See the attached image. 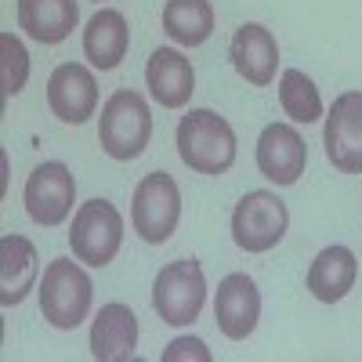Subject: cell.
<instances>
[{
  "label": "cell",
  "instance_id": "1",
  "mask_svg": "<svg viewBox=\"0 0 362 362\" xmlns=\"http://www.w3.org/2000/svg\"><path fill=\"white\" fill-rule=\"evenodd\" d=\"M181 163L196 174H225L235 163V131L214 109H189L177 124Z\"/></svg>",
  "mask_w": 362,
  "mask_h": 362
},
{
  "label": "cell",
  "instance_id": "2",
  "mask_svg": "<svg viewBox=\"0 0 362 362\" xmlns=\"http://www.w3.org/2000/svg\"><path fill=\"white\" fill-rule=\"evenodd\" d=\"M148 138H153V112H148V102L138 90H116V95L102 105V116H98L102 148L112 160L127 163V160H138L145 153Z\"/></svg>",
  "mask_w": 362,
  "mask_h": 362
},
{
  "label": "cell",
  "instance_id": "3",
  "mask_svg": "<svg viewBox=\"0 0 362 362\" xmlns=\"http://www.w3.org/2000/svg\"><path fill=\"white\" fill-rule=\"evenodd\" d=\"M95 300V286H90L87 272L73 264L69 257H58L44 268L40 279V312L54 329H76Z\"/></svg>",
  "mask_w": 362,
  "mask_h": 362
},
{
  "label": "cell",
  "instance_id": "4",
  "mask_svg": "<svg viewBox=\"0 0 362 362\" xmlns=\"http://www.w3.org/2000/svg\"><path fill=\"white\" fill-rule=\"evenodd\" d=\"M206 300V279L196 257L170 261L160 268V276L153 283V308L163 322L170 326H189L199 319Z\"/></svg>",
  "mask_w": 362,
  "mask_h": 362
},
{
  "label": "cell",
  "instance_id": "5",
  "mask_svg": "<svg viewBox=\"0 0 362 362\" xmlns=\"http://www.w3.org/2000/svg\"><path fill=\"white\" fill-rule=\"evenodd\" d=\"M119 243H124V218L109 199H90L73 214L69 247L76 261L90 268H105L116 257Z\"/></svg>",
  "mask_w": 362,
  "mask_h": 362
},
{
  "label": "cell",
  "instance_id": "6",
  "mask_svg": "<svg viewBox=\"0 0 362 362\" xmlns=\"http://www.w3.org/2000/svg\"><path fill=\"white\" fill-rule=\"evenodd\" d=\"M286 225H290L286 203L268 189L247 192L232 210V239L247 254H264L272 247H279V239L286 235Z\"/></svg>",
  "mask_w": 362,
  "mask_h": 362
},
{
  "label": "cell",
  "instance_id": "7",
  "mask_svg": "<svg viewBox=\"0 0 362 362\" xmlns=\"http://www.w3.org/2000/svg\"><path fill=\"white\" fill-rule=\"evenodd\" d=\"M181 218V192H177V181L163 170L156 174H145L134 189V203H131V221L134 232L145 239V243H167L170 232L177 228Z\"/></svg>",
  "mask_w": 362,
  "mask_h": 362
},
{
  "label": "cell",
  "instance_id": "8",
  "mask_svg": "<svg viewBox=\"0 0 362 362\" xmlns=\"http://www.w3.org/2000/svg\"><path fill=\"white\" fill-rule=\"evenodd\" d=\"M25 210L37 225H62L73 214L76 203V181L66 163H40L33 174L25 177Z\"/></svg>",
  "mask_w": 362,
  "mask_h": 362
},
{
  "label": "cell",
  "instance_id": "9",
  "mask_svg": "<svg viewBox=\"0 0 362 362\" xmlns=\"http://www.w3.org/2000/svg\"><path fill=\"white\" fill-rule=\"evenodd\" d=\"M326 160L341 174H362V90H348L326 116Z\"/></svg>",
  "mask_w": 362,
  "mask_h": 362
},
{
  "label": "cell",
  "instance_id": "10",
  "mask_svg": "<svg viewBox=\"0 0 362 362\" xmlns=\"http://www.w3.org/2000/svg\"><path fill=\"white\" fill-rule=\"evenodd\" d=\"M47 105L51 112L62 119V124H87L98 109V83H95V73L80 62H66L58 66L47 80Z\"/></svg>",
  "mask_w": 362,
  "mask_h": 362
},
{
  "label": "cell",
  "instance_id": "11",
  "mask_svg": "<svg viewBox=\"0 0 362 362\" xmlns=\"http://www.w3.org/2000/svg\"><path fill=\"white\" fill-rule=\"evenodd\" d=\"M261 315V293L257 283L247 272H232L218 283V297H214V319L218 329L228 341H247L257 326Z\"/></svg>",
  "mask_w": 362,
  "mask_h": 362
},
{
  "label": "cell",
  "instance_id": "12",
  "mask_svg": "<svg viewBox=\"0 0 362 362\" xmlns=\"http://www.w3.org/2000/svg\"><path fill=\"white\" fill-rule=\"evenodd\" d=\"M305 163H308V148H305V138L297 134V127L268 124L261 131L257 167L268 181H276V185H293V181L305 174Z\"/></svg>",
  "mask_w": 362,
  "mask_h": 362
},
{
  "label": "cell",
  "instance_id": "13",
  "mask_svg": "<svg viewBox=\"0 0 362 362\" xmlns=\"http://www.w3.org/2000/svg\"><path fill=\"white\" fill-rule=\"evenodd\" d=\"M232 66L235 73L243 76L250 87H268L276 80V69H279V44L272 37V29L257 25V22H247L235 29L232 37Z\"/></svg>",
  "mask_w": 362,
  "mask_h": 362
},
{
  "label": "cell",
  "instance_id": "14",
  "mask_svg": "<svg viewBox=\"0 0 362 362\" xmlns=\"http://www.w3.org/2000/svg\"><path fill=\"white\" fill-rule=\"evenodd\" d=\"M145 80H148V95H153L163 109H181L189 105L192 90H196V73L192 62L174 47H160L148 54L145 66Z\"/></svg>",
  "mask_w": 362,
  "mask_h": 362
},
{
  "label": "cell",
  "instance_id": "15",
  "mask_svg": "<svg viewBox=\"0 0 362 362\" xmlns=\"http://www.w3.org/2000/svg\"><path fill=\"white\" fill-rule=\"evenodd\" d=\"M138 348V315L127 305H105L90 326V355L98 362H124Z\"/></svg>",
  "mask_w": 362,
  "mask_h": 362
},
{
  "label": "cell",
  "instance_id": "16",
  "mask_svg": "<svg viewBox=\"0 0 362 362\" xmlns=\"http://www.w3.org/2000/svg\"><path fill=\"white\" fill-rule=\"evenodd\" d=\"M37 268H40L37 247L25 235L0 239V305L4 308L22 305V297L29 293V286L37 279Z\"/></svg>",
  "mask_w": 362,
  "mask_h": 362
},
{
  "label": "cell",
  "instance_id": "17",
  "mask_svg": "<svg viewBox=\"0 0 362 362\" xmlns=\"http://www.w3.org/2000/svg\"><path fill=\"white\" fill-rule=\"evenodd\" d=\"M131 47V29H127V18L112 11V8H102L95 18L87 22L83 29V54L90 58L95 69H116L124 62V54Z\"/></svg>",
  "mask_w": 362,
  "mask_h": 362
},
{
  "label": "cell",
  "instance_id": "18",
  "mask_svg": "<svg viewBox=\"0 0 362 362\" xmlns=\"http://www.w3.org/2000/svg\"><path fill=\"white\" fill-rule=\"evenodd\" d=\"M80 22L76 0H18V25L37 44H62Z\"/></svg>",
  "mask_w": 362,
  "mask_h": 362
},
{
  "label": "cell",
  "instance_id": "19",
  "mask_svg": "<svg viewBox=\"0 0 362 362\" xmlns=\"http://www.w3.org/2000/svg\"><path fill=\"white\" fill-rule=\"evenodd\" d=\"M355 276H358L355 254L348 247H326V250H319V257L308 268V290L322 305H337L355 286Z\"/></svg>",
  "mask_w": 362,
  "mask_h": 362
},
{
  "label": "cell",
  "instance_id": "20",
  "mask_svg": "<svg viewBox=\"0 0 362 362\" xmlns=\"http://www.w3.org/2000/svg\"><path fill=\"white\" fill-rule=\"evenodd\" d=\"M163 33L174 44L199 47L214 33V4L210 0H167L163 4Z\"/></svg>",
  "mask_w": 362,
  "mask_h": 362
},
{
  "label": "cell",
  "instance_id": "21",
  "mask_svg": "<svg viewBox=\"0 0 362 362\" xmlns=\"http://www.w3.org/2000/svg\"><path fill=\"white\" fill-rule=\"evenodd\" d=\"M279 105L286 109V116L293 119V124H315V119L322 116L319 87L300 69H283V76H279Z\"/></svg>",
  "mask_w": 362,
  "mask_h": 362
},
{
  "label": "cell",
  "instance_id": "22",
  "mask_svg": "<svg viewBox=\"0 0 362 362\" xmlns=\"http://www.w3.org/2000/svg\"><path fill=\"white\" fill-rule=\"evenodd\" d=\"M0 62H4V95H18L25 87V76H29V54L22 47V40L15 33H0Z\"/></svg>",
  "mask_w": 362,
  "mask_h": 362
},
{
  "label": "cell",
  "instance_id": "23",
  "mask_svg": "<svg viewBox=\"0 0 362 362\" xmlns=\"http://www.w3.org/2000/svg\"><path fill=\"white\" fill-rule=\"evenodd\" d=\"M163 358L167 362H177V358H210V351H206V344L203 341H196V337H181V341H174L167 351H163Z\"/></svg>",
  "mask_w": 362,
  "mask_h": 362
},
{
  "label": "cell",
  "instance_id": "24",
  "mask_svg": "<svg viewBox=\"0 0 362 362\" xmlns=\"http://www.w3.org/2000/svg\"><path fill=\"white\" fill-rule=\"evenodd\" d=\"M98 4H102V0H98Z\"/></svg>",
  "mask_w": 362,
  "mask_h": 362
}]
</instances>
